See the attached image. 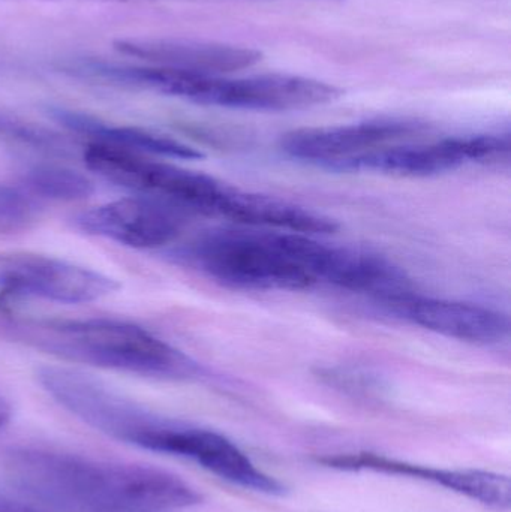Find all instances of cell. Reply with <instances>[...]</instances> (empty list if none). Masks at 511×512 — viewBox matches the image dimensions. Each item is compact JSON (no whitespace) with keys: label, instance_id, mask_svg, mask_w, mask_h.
I'll list each match as a JSON object with an SVG mask.
<instances>
[{"label":"cell","instance_id":"cell-14","mask_svg":"<svg viewBox=\"0 0 511 512\" xmlns=\"http://www.w3.org/2000/svg\"><path fill=\"white\" fill-rule=\"evenodd\" d=\"M53 116L60 125L77 134L87 135L96 143L110 144V146L131 150L141 155L162 156V158L183 159V161L203 158V153L198 152L194 147L147 129L108 125L87 114L60 110V108L53 111Z\"/></svg>","mask_w":511,"mask_h":512},{"label":"cell","instance_id":"cell-9","mask_svg":"<svg viewBox=\"0 0 511 512\" xmlns=\"http://www.w3.org/2000/svg\"><path fill=\"white\" fill-rule=\"evenodd\" d=\"M419 120L375 119L353 125L305 128L281 138L288 158L326 170L341 171L353 159L384 147L413 141L425 132Z\"/></svg>","mask_w":511,"mask_h":512},{"label":"cell","instance_id":"cell-11","mask_svg":"<svg viewBox=\"0 0 511 512\" xmlns=\"http://www.w3.org/2000/svg\"><path fill=\"white\" fill-rule=\"evenodd\" d=\"M185 215L149 197L123 198L81 213L75 224L90 236L134 249L170 245L183 228Z\"/></svg>","mask_w":511,"mask_h":512},{"label":"cell","instance_id":"cell-4","mask_svg":"<svg viewBox=\"0 0 511 512\" xmlns=\"http://www.w3.org/2000/svg\"><path fill=\"white\" fill-rule=\"evenodd\" d=\"M83 156L87 168L107 182L161 201L183 215L222 218L233 189L207 174L155 161L110 144L92 141Z\"/></svg>","mask_w":511,"mask_h":512},{"label":"cell","instance_id":"cell-21","mask_svg":"<svg viewBox=\"0 0 511 512\" xmlns=\"http://www.w3.org/2000/svg\"><path fill=\"white\" fill-rule=\"evenodd\" d=\"M92 2H120V3H125L126 0H92Z\"/></svg>","mask_w":511,"mask_h":512},{"label":"cell","instance_id":"cell-12","mask_svg":"<svg viewBox=\"0 0 511 512\" xmlns=\"http://www.w3.org/2000/svg\"><path fill=\"white\" fill-rule=\"evenodd\" d=\"M405 321L450 339L473 345H497L509 337V316L500 310L464 301L407 292L384 304Z\"/></svg>","mask_w":511,"mask_h":512},{"label":"cell","instance_id":"cell-2","mask_svg":"<svg viewBox=\"0 0 511 512\" xmlns=\"http://www.w3.org/2000/svg\"><path fill=\"white\" fill-rule=\"evenodd\" d=\"M15 339L69 363L165 381H188L198 364L150 331L116 319H44L11 327Z\"/></svg>","mask_w":511,"mask_h":512},{"label":"cell","instance_id":"cell-22","mask_svg":"<svg viewBox=\"0 0 511 512\" xmlns=\"http://www.w3.org/2000/svg\"><path fill=\"white\" fill-rule=\"evenodd\" d=\"M137 2H156V0H137Z\"/></svg>","mask_w":511,"mask_h":512},{"label":"cell","instance_id":"cell-8","mask_svg":"<svg viewBox=\"0 0 511 512\" xmlns=\"http://www.w3.org/2000/svg\"><path fill=\"white\" fill-rule=\"evenodd\" d=\"M509 134L444 138L434 143H408L384 147L353 159L341 171H369L405 177H429L458 170L468 164L509 161Z\"/></svg>","mask_w":511,"mask_h":512},{"label":"cell","instance_id":"cell-1","mask_svg":"<svg viewBox=\"0 0 511 512\" xmlns=\"http://www.w3.org/2000/svg\"><path fill=\"white\" fill-rule=\"evenodd\" d=\"M6 469L15 486L56 512H167L203 502L194 486L152 466L18 450Z\"/></svg>","mask_w":511,"mask_h":512},{"label":"cell","instance_id":"cell-6","mask_svg":"<svg viewBox=\"0 0 511 512\" xmlns=\"http://www.w3.org/2000/svg\"><path fill=\"white\" fill-rule=\"evenodd\" d=\"M342 90L326 81L291 74L204 75L179 71L170 83L171 98L207 107L284 113L329 104Z\"/></svg>","mask_w":511,"mask_h":512},{"label":"cell","instance_id":"cell-13","mask_svg":"<svg viewBox=\"0 0 511 512\" xmlns=\"http://www.w3.org/2000/svg\"><path fill=\"white\" fill-rule=\"evenodd\" d=\"M114 50L147 65L204 75H227L261 62L254 48L185 38H120Z\"/></svg>","mask_w":511,"mask_h":512},{"label":"cell","instance_id":"cell-7","mask_svg":"<svg viewBox=\"0 0 511 512\" xmlns=\"http://www.w3.org/2000/svg\"><path fill=\"white\" fill-rule=\"evenodd\" d=\"M119 288V282L107 274L50 256L12 255L0 259V312H8L27 298L92 303Z\"/></svg>","mask_w":511,"mask_h":512},{"label":"cell","instance_id":"cell-19","mask_svg":"<svg viewBox=\"0 0 511 512\" xmlns=\"http://www.w3.org/2000/svg\"><path fill=\"white\" fill-rule=\"evenodd\" d=\"M0 512H56L41 504L18 501L6 495H0Z\"/></svg>","mask_w":511,"mask_h":512},{"label":"cell","instance_id":"cell-3","mask_svg":"<svg viewBox=\"0 0 511 512\" xmlns=\"http://www.w3.org/2000/svg\"><path fill=\"white\" fill-rule=\"evenodd\" d=\"M308 234L224 228L198 237L186 256L222 285L254 291H303L317 285L306 261Z\"/></svg>","mask_w":511,"mask_h":512},{"label":"cell","instance_id":"cell-18","mask_svg":"<svg viewBox=\"0 0 511 512\" xmlns=\"http://www.w3.org/2000/svg\"><path fill=\"white\" fill-rule=\"evenodd\" d=\"M323 378L333 387L345 391L351 396L371 399V397L381 396L383 393V384L380 379L357 369H342V367L327 369Z\"/></svg>","mask_w":511,"mask_h":512},{"label":"cell","instance_id":"cell-16","mask_svg":"<svg viewBox=\"0 0 511 512\" xmlns=\"http://www.w3.org/2000/svg\"><path fill=\"white\" fill-rule=\"evenodd\" d=\"M0 141L36 152L57 155H62L68 149V144L57 132L3 111H0Z\"/></svg>","mask_w":511,"mask_h":512},{"label":"cell","instance_id":"cell-5","mask_svg":"<svg viewBox=\"0 0 511 512\" xmlns=\"http://www.w3.org/2000/svg\"><path fill=\"white\" fill-rule=\"evenodd\" d=\"M39 385L78 420L108 438L159 453L173 418L162 417L80 370L42 366Z\"/></svg>","mask_w":511,"mask_h":512},{"label":"cell","instance_id":"cell-20","mask_svg":"<svg viewBox=\"0 0 511 512\" xmlns=\"http://www.w3.org/2000/svg\"><path fill=\"white\" fill-rule=\"evenodd\" d=\"M11 417V405H9L8 400L3 399V397L0 396V429H3V427H5L6 424H8L9 421H11Z\"/></svg>","mask_w":511,"mask_h":512},{"label":"cell","instance_id":"cell-10","mask_svg":"<svg viewBox=\"0 0 511 512\" xmlns=\"http://www.w3.org/2000/svg\"><path fill=\"white\" fill-rule=\"evenodd\" d=\"M318 463L345 472H372L389 477L410 478L449 490L498 512L510 510L511 486L507 475L482 469H447L395 459L372 451L327 454Z\"/></svg>","mask_w":511,"mask_h":512},{"label":"cell","instance_id":"cell-15","mask_svg":"<svg viewBox=\"0 0 511 512\" xmlns=\"http://www.w3.org/2000/svg\"><path fill=\"white\" fill-rule=\"evenodd\" d=\"M36 201L74 203L89 198L95 186L84 174L65 167L44 165L27 171L20 183Z\"/></svg>","mask_w":511,"mask_h":512},{"label":"cell","instance_id":"cell-23","mask_svg":"<svg viewBox=\"0 0 511 512\" xmlns=\"http://www.w3.org/2000/svg\"><path fill=\"white\" fill-rule=\"evenodd\" d=\"M128 2H129V0H128Z\"/></svg>","mask_w":511,"mask_h":512},{"label":"cell","instance_id":"cell-17","mask_svg":"<svg viewBox=\"0 0 511 512\" xmlns=\"http://www.w3.org/2000/svg\"><path fill=\"white\" fill-rule=\"evenodd\" d=\"M38 201L21 185H0V231H17L35 221Z\"/></svg>","mask_w":511,"mask_h":512}]
</instances>
